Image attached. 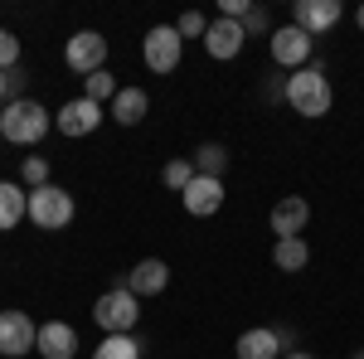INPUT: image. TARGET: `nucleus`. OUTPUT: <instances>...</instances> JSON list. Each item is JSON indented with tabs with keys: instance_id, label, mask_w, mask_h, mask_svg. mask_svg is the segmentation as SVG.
I'll return each mask as SVG.
<instances>
[{
	"instance_id": "nucleus-1",
	"label": "nucleus",
	"mask_w": 364,
	"mask_h": 359,
	"mask_svg": "<svg viewBox=\"0 0 364 359\" xmlns=\"http://www.w3.org/2000/svg\"><path fill=\"white\" fill-rule=\"evenodd\" d=\"M49 127H54V117L39 107L34 97H20V102L0 107V136L10 141V146H39V141L49 136Z\"/></svg>"
},
{
	"instance_id": "nucleus-2",
	"label": "nucleus",
	"mask_w": 364,
	"mask_h": 359,
	"mask_svg": "<svg viewBox=\"0 0 364 359\" xmlns=\"http://www.w3.org/2000/svg\"><path fill=\"white\" fill-rule=\"evenodd\" d=\"M336 102V92H331V78L321 73V68H296V73H287V107L296 112V117H326Z\"/></svg>"
},
{
	"instance_id": "nucleus-3",
	"label": "nucleus",
	"mask_w": 364,
	"mask_h": 359,
	"mask_svg": "<svg viewBox=\"0 0 364 359\" xmlns=\"http://www.w3.org/2000/svg\"><path fill=\"white\" fill-rule=\"evenodd\" d=\"M78 214V204H73V194L63 190V185H39V190H29V223L34 228H44V233H54V228H68Z\"/></svg>"
},
{
	"instance_id": "nucleus-4",
	"label": "nucleus",
	"mask_w": 364,
	"mask_h": 359,
	"mask_svg": "<svg viewBox=\"0 0 364 359\" xmlns=\"http://www.w3.org/2000/svg\"><path fill=\"white\" fill-rule=\"evenodd\" d=\"M141 316V296H132L127 286H107L97 301H92V321L102 326L107 335H132Z\"/></svg>"
},
{
	"instance_id": "nucleus-5",
	"label": "nucleus",
	"mask_w": 364,
	"mask_h": 359,
	"mask_svg": "<svg viewBox=\"0 0 364 359\" xmlns=\"http://www.w3.org/2000/svg\"><path fill=\"white\" fill-rule=\"evenodd\" d=\"M141 58H146L151 73H175L180 58H185V39H180V29H175V25L146 29V39H141Z\"/></svg>"
},
{
	"instance_id": "nucleus-6",
	"label": "nucleus",
	"mask_w": 364,
	"mask_h": 359,
	"mask_svg": "<svg viewBox=\"0 0 364 359\" xmlns=\"http://www.w3.org/2000/svg\"><path fill=\"white\" fill-rule=\"evenodd\" d=\"M267 49H272V63H277V68H306L316 39H311L306 29H296V25H282V29L267 34Z\"/></svg>"
},
{
	"instance_id": "nucleus-7",
	"label": "nucleus",
	"mask_w": 364,
	"mask_h": 359,
	"mask_svg": "<svg viewBox=\"0 0 364 359\" xmlns=\"http://www.w3.org/2000/svg\"><path fill=\"white\" fill-rule=\"evenodd\" d=\"M63 63L73 68V73H102L107 68V39L97 34V29H78L73 39H68V49H63Z\"/></svg>"
},
{
	"instance_id": "nucleus-8",
	"label": "nucleus",
	"mask_w": 364,
	"mask_h": 359,
	"mask_svg": "<svg viewBox=\"0 0 364 359\" xmlns=\"http://www.w3.org/2000/svg\"><path fill=\"white\" fill-rule=\"evenodd\" d=\"M39 340V326L25 311H0V355L5 359H25Z\"/></svg>"
},
{
	"instance_id": "nucleus-9",
	"label": "nucleus",
	"mask_w": 364,
	"mask_h": 359,
	"mask_svg": "<svg viewBox=\"0 0 364 359\" xmlns=\"http://www.w3.org/2000/svg\"><path fill=\"white\" fill-rule=\"evenodd\" d=\"M112 286H127L132 296H161L170 286V267L161 262V257H141L132 272H117Z\"/></svg>"
},
{
	"instance_id": "nucleus-10",
	"label": "nucleus",
	"mask_w": 364,
	"mask_h": 359,
	"mask_svg": "<svg viewBox=\"0 0 364 359\" xmlns=\"http://www.w3.org/2000/svg\"><path fill=\"white\" fill-rule=\"evenodd\" d=\"M340 20H345V5H340V0H296V5H291V25L306 29L311 39L326 34V29H336Z\"/></svg>"
},
{
	"instance_id": "nucleus-11",
	"label": "nucleus",
	"mask_w": 364,
	"mask_h": 359,
	"mask_svg": "<svg viewBox=\"0 0 364 359\" xmlns=\"http://www.w3.org/2000/svg\"><path fill=\"white\" fill-rule=\"evenodd\" d=\"M102 117L107 112L97 107V102H87V97H73V102H63L54 117V127L63 132V136H92L97 127H102Z\"/></svg>"
},
{
	"instance_id": "nucleus-12",
	"label": "nucleus",
	"mask_w": 364,
	"mask_h": 359,
	"mask_svg": "<svg viewBox=\"0 0 364 359\" xmlns=\"http://www.w3.org/2000/svg\"><path fill=\"white\" fill-rule=\"evenodd\" d=\"M243 39H248V29L238 25V20H209V29H204V49H209V58H219V63H228V58L243 54Z\"/></svg>"
},
{
	"instance_id": "nucleus-13",
	"label": "nucleus",
	"mask_w": 364,
	"mask_h": 359,
	"mask_svg": "<svg viewBox=\"0 0 364 359\" xmlns=\"http://www.w3.org/2000/svg\"><path fill=\"white\" fill-rule=\"evenodd\" d=\"M267 223H272V233H277V238H301V228L311 223V204L301 199V194H287V199L272 204Z\"/></svg>"
},
{
	"instance_id": "nucleus-14",
	"label": "nucleus",
	"mask_w": 364,
	"mask_h": 359,
	"mask_svg": "<svg viewBox=\"0 0 364 359\" xmlns=\"http://www.w3.org/2000/svg\"><path fill=\"white\" fill-rule=\"evenodd\" d=\"M34 350L44 359H73L78 355V331L68 326V321H44L39 326V340H34Z\"/></svg>"
},
{
	"instance_id": "nucleus-15",
	"label": "nucleus",
	"mask_w": 364,
	"mask_h": 359,
	"mask_svg": "<svg viewBox=\"0 0 364 359\" xmlns=\"http://www.w3.org/2000/svg\"><path fill=\"white\" fill-rule=\"evenodd\" d=\"M180 199H185V209H190L195 219H209V214H219V209H224V180L195 175V180H190V190L180 194Z\"/></svg>"
},
{
	"instance_id": "nucleus-16",
	"label": "nucleus",
	"mask_w": 364,
	"mask_h": 359,
	"mask_svg": "<svg viewBox=\"0 0 364 359\" xmlns=\"http://www.w3.org/2000/svg\"><path fill=\"white\" fill-rule=\"evenodd\" d=\"M233 350H238V359H282L277 326H252V331H243Z\"/></svg>"
},
{
	"instance_id": "nucleus-17",
	"label": "nucleus",
	"mask_w": 364,
	"mask_h": 359,
	"mask_svg": "<svg viewBox=\"0 0 364 359\" xmlns=\"http://www.w3.org/2000/svg\"><path fill=\"white\" fill-rule=\"evenodd\" d=\"M20 219H29V190H20L15 180H0V233H10Z\"/></svg>"
},
{
	"instance_id": "nucleus-18",
	"label": "nucleus",
	"mask_w": 364,
	"mask_h": 359,
	"mask_svg": "<svg viewBox=\"0 0 364 359\" xmlns=\"http://www.w3.org/2000/svg\"><path fill=\"white\" fill-rule=\"evenodd\" d=\"M146 112H151L146 87H122V92L112 97V122H122V127H136V122H146Z\"/></svg>"
},
{
	"instance_id": "nucleus-19",
	"label": "nucleus",
	"mask_w": 364,
	"mask_h": 359,
	"mask_svg": "<svg viewBox=\"0 0 364 359\" xmlns=\"http://www.w3.org/2000/svg\"><path fill=\"white\" fill-rule=\"evenodd\" d=\"M306 262H311L306 238H277L272 243V267L277 272H306Z\"/></svg>"
},
{
	"instance_id": "nucleus-20",
	"label": "nucleus",
	"mask_w": 364,
	"mask_h": 359,
	"mask_svg": "<svg viewBox=\"0 0 364 359\" xmlns=\"http://www.w3.org/2000/svg\"><path fill=\"white\" fill-rule=\"evenodd\" d=\"M195 175H209V180H224V170H228V146H219V141H204L195 156Z\"/></svg>"
},
{
	"instance_id": "nucleus-21",
	"label": "nucleus",
	"mask_w": 364,
	"mask_h": 359,
	"mask_svg": "<svg viewBox=\"0 0 364 359\" xmlns=\"http://www.w3.org/2000/svg\"><path fill=\"white\" fill-rule=\"evenodd\" d=\"M92 359H141V340L136 335H107V340L92 350Z\"/></svg>"
},
{
	"instance_id": "nucleus-22",
	"label": "nucleus",
	"mask_w": 364,
	"mask_h": 359,
	"mask_svg": "<svg viewBox=\"0 0 364 359\" xmlns=\"http://www.w3.org/2000/svg\"><path fill=\"white\" fill-rule=\"evenodd\" d=\"M117 92H122V83H117L107 68H102V73H87V78H83V97H87V102H97V107H102V102H112Z\"/></svg>"
},
{
	"instance_id": "nucleus-23",
	"label": "nucleus",
	"mask_w": 364,
	"mask_h": 359,
	"mask_svg": "<svg viewBox=\"0 0 364 359\" xmlns=\"http://www.w3.org/2000/svg\"><path fill=\"white\" fill-rule=\"evenodd\" d=\"M190 180H195V161H166V170H161V185H166V190L185 194Z\"/></svg>"
},
{
	"instance_id": "nucleus-24",
	"label": "nucleus",
	"mask_w": 364,
	"mask_h": 359,
	"mask_svg": "<svg viewBox=\"0 0 364 359\" xmlns=\"http://www.w3.org/2000/svg\"><path fill=\"white\" fill-rule=\"evenodd\" d=\"M25 68H0V102L10 107V102H20V92H25Z\"/></svg>"
},
{
	"instance_id": "nucleus-25",
	"label": "nucleus",
	"mask_w": 364,
	"mask_h": 359,
	"mask_svg": "<svg viewBox=\"0 0 364 359\" xmlns=\"http://www.w3.org/2000/svg\"><path fill=\"white\" fill-rule=\"evenodd\" d=\"M20 180H25L29 190L49 185V161H44V156H25V166H20Z\"/></svg>"
},
{
	"instance_id": "nucleus-26",
	"label": "nucleus",
	"mask_w": 364,
	"mask_h": 359,
	"mask_svg": "<svg viewBox=\"0 0 364 359\" xmlns=\"http://www.w3.org/2000/svg\"><path fill=\"white\" fill-rule=\"evenodd\" d=\"M175 29H180V39H204V29H209V20H204L199 10H185V15L175 20Z\"/></svg>"
},
{
	"instance_id": "nucleus-27",
	"label": "nucleus",
	"mask_w": 364,
	"mask_h": 359,
	"mask_svg": "<svg viewBox=\"0 0 364 359\" xmlns=\"http://www.w3.org/2000/svg\"><path fill=\"white\" fill-rule=\"evenodd\" d=\"M0 68H20V39L10 29H0Z\"/></svg>"
},
{
	"instance_id": "nucleus-28",
	"label": "nucleus",
	"mask_w": 364,
	"mask_h": 359,
	"mask_svg": "<svg viewBox=\"0 0 364 359\" xmlns=\"http://www.w3.org/2000/svg\"><path fill=\"white\" fill-rule=\"evenodd\" d=\"M243 29H248V34H272V15H267L262 5H252L248 20H243Z\"/></svg>"
},
{
	"instance_id": "nucleus-29",
	"label": "nucleus",
	"mask_w": 364,
	"mask_h": 359,
	"mask_svg": "<svg viewBox=\"0 0 364 359\" xmlns=\"http://www.w3.org/2000/svg\"><path fill=\"white\" fill-rule=\"evenodd\" d=\"M262 97H267V102H287V78H282V73H267V83H262Z\"/></svg>"
},
{
	"instance_id": "nucleus-30",
	"label": "nucleus",
	"mask_w": 364,
	"mask_h": 359,
	"mask_svg": "<svg viewBox=\"0 0 364 359\" xmlns=\"http://www.w3.org/2000/svg\"><path fill=\"white\" fill-rule=\"evenodd\" d=\"M282 359H316V355H306V350H291V355H282Z\"/></svg>"
},
{
	"instance_id": "nucleus-31",
	"label": "nucleus",
	"mask_w": 364,
	"mask_h": 359,
	"mask_svg": "<svg viewBox=\"0 0 364 359\" xmlns=\"http://www.w3.org/2000/svg\"><path fill=\"white\" fill-rule=\"evenodd\" d=\"M355 25H360V29H364V5H360V10H355Z\"/></svg>"
},
{
	"instance_id": "nucleus-32",
	"label": "nucleus",
	"mask_w": 364,
	"mask_h": 359,
	"mask_svg": "<svg viewBox=\"0 0 364 359\" xmlns=\"http://www.w3.org/2000/svg\"><path fill=\"white\" fill-rule=\"evenodd\" d=\"M350 359H364V350H355V355H350Z\"/></svg>"
}]
</instances>
